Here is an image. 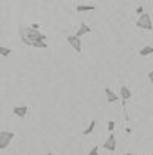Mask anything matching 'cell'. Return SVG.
<instances>
[{
  "label": "cell",
  "instance_id": "1",
  "mask_svg": "<svg viewBox=\"0 0 153 155\" xmlns=\"http://www.w3.org/2000/svg\"><path fill=\"white\" fill-rule=\"evenodd\" d=\"M19 38L24 45L27 46H31V48H37V49H46L47 43L46 38L47 37L40 33L38 30H33L31 27H19Z\"/></svg>",
  "mask_w": 153,
  "mask_h": 155
},
{
  "label": "cell",
  "instance_id": "2",
  "mask_svg": "<svg viewBox=\"0 0 153 155\" xmlns=\"http://www.w3.org/2000/svg\"><path fill=\"white\" fill-rule=\"evenodd\" d=\"M135 25H137L139 28H141V30H147V31L153 30V22H152V18H150L149 13H143V15H140V18L137 19Z\"/></svg>",
  "mask_w": 153,
  "mask_h": 155
},
{
  "label": "cell",
  "instance_id": "3",
  "mask_svg": "<svg viewBox=\"0 0 153 155\" xmlns=\"http://www.w3.org/2000/svg\"><path fill=\"white\" fill-rule=\"evenodd\" d=\"M13 136H15V133H12V131H0V149L8 148L13 139Z\"/></svg>",
  "mask_w": 153,
  "mask_h": 155
},
{
  "label": "cell",
  "instance_id": "4",
  "mask_svg": "<svg viewBox=\"0 0 153 155\" xmlns=\"http://www.w3.org/2000/svg\"><path fill=\"white\" fill-rule=\"evenodd\" d=\"M66 40H68V43L71 45V48H74V50H75L77 53L81 52V49H82L81 38H78L77 36H68L66 37Z\"/></svg>",
  "mask_w": 153,
  "mask_h": 155
},
{
  "label": "cell",
  "instance_id": "5",
  "mask_svg": "<svg viewBox=\"0 0 153 155\" xmlns=\"http://www.w3.org/2000/svg\"><path fill=\"white\" fill-rule=\"evenodd\" d=\"M105 149H107V151H110V152H113L115 149H116V139H115V134L112 133L107 139H106V142H105Z\"/></svg>",
  "mask_w": 153,
  "mask_h": 155
},
{
  "label": "cell",
  "instance_id": "6",
  "mask_svg": "<svg viewBox=\"0 0 153 155\" xmlns=\"http://www.w3.org/2000/svg\"><path fill=\"white\" fill-rule=\"evenodd\" d=\"M12 112L16 115V117H19V118H25L27 117V112H28V108L25 107H15L13 109H12Z\"/></svg>",
  "mask_w": 153,
  "mask_h": 155
},
{
  "label": "cell",
  "instance_id": "7",
  "mask_svg": "<svg viewBox=\"0 0 153 155\" xmlns=\"http://www.w3.org/2000/svg\"><path fill=\"white\" fill-rule=\"evenodd\" d=\"M105 95H106V101H107L109 104L118 102V95L113 92V90H110L109 87H106V89H105Z\"/></svg>",
  "mask_w": 153,
  "mask_h": 155
},
{
  "label": "cell",
  "instance_id": "8",
  "mask_svg": "<svg viewBox=\"0 0 153 155\" xmlns=\"http://www.w3.org/2000/svg\"><path fill=\"white\" fill-rule=\"evenodd\" d=\"M90 33H91V28H90L87 24H84V22H82V24L80 25V28H78V31H77V34H75V36L78 37V38H81L82 36L90 34Z\"/></svg>",
  "mask_w": 153,
  "mask_h": 155
},
{
  "label": "cell",
  "instance_id": "9",
  "mask_svg": "<svg viewBox=\"0 0 153 155\" xmlns=\"http://www.w3.org/2000/svg\"><path fill=\"white\" fill-rule=\"evenodd\" d=\"M119 93H121V97H122L124 104L128 101L129 97H131V90H129L127 86H121V90H119Z\"/></svg>",
  "mask_w": 153,
  "mask_h": 155
},
{
  "label": "cell",
  "instance_id": "10",
  "mask_svg": "<svg viewBox=\"0 0 153 155\" xmlns=\"http://www.w3.org/2000/svg\"><path fill=\"white\" fill-rule=\"evenodd\" d=\"M140 56H149V55H153V46H144L143 49H140Z\"/></svg>",
  "mask_w": 153,
  "mask_h": 155
},
{
  "label": "cell",
  "instance_id": "11",
  "mask_svg": "<svg viewBox=\"0 0 153 155\" xmlns=\"http://www.w3.org/2000/svg\"><path fill=\"white\" fill-rule=\"evenodd\" d=\"M88 11H94V6H88V5H78L77 6V12H88Z\"/></svg>",
  "mask_w": 153,
  "mask_h": 155
},
{
  "label": "cell",
  "instance_id": "12",
  "mask_svg": "<svg viewBox=\"0 0 153 155\" xmlns=\"http://www.w3.org/2000/svg\"><path fill=\"white\" fill-rule=\"evenodd\" d=\"M94 127H96V121H94V120H91V121H90V124H88V127L82 131V134H85V136L91 134V133H93V130H94Z\"/></svg>",
  "mask_w": 153,
  "mask_h": 155
},
{
  "label": "cell",
  "instance_id": "13",
  "mask_svg": "<svg viewBox=\"0 0 153 155\" xmlns=\"http://www.w3.org/2000/svg\"><path fill=\"white\" fill-rule=\"evenodd\" d=\"M12 53V50L9 48H6V46H0V56H9Z\"/></svg>",
  "mask_w": 153,
  "mask_h": 155
},
{
  "label": "cell",
  "instance_id": "14",
  "mask_svg": "<svg viewBox=\"0 0 153 155\" xmlns=\"http://www.w3.org/2000/svg\"><path fill=\"white\" fill-rule=\"evenodd\" d=\"M87 155H99V148H97V146H94L93 149H91V151H90Z\"/></svg>",
  "mask_w": 153,
  "mask_h": 155
},
{
  "label": "cell",
  "instance_id": "15",
  "mask_svg": "<svg viewBox=\"0 0 153 155\" xmlns=\"http://www.w3.org/2000/svg\"><path fill=\"white\" fill-rule=\"evenodd\" d=\"M113 129H115V121H109V124H107V130L113 131Z\"/></svg>",
  "mask_w": 153,
  "mask_h": 155
},
{
  "label": "cell",
  "instance_id": "16",
  "mask_svg": "<svg viewBox=\"0 0 153 155\" xmlns=\"http://www.w3.org/2000/svg\"><path fill=\"white\" fill-rule=\"evenodd\" d=\"M143 11H144V9H143V6H139V8H137V9H135V12H137V15H143Z\"/></svg>",
  "mask_w": 153,
  "mask_h": 155
},
{
  "label": "cell",
  "instance_id": "17",
  "mask_svg": "<svg viewBox=\"0 0 153 155\" xmlns=\"http://www.w3.org/2000/svg\"><path fill=\"white\" fill-rule=\"evenodd\" d=\"M147 75H149V80H150V83L153 84V70H152V71H150V72H149Z\"/></svg>",
  "mask_w": 153,
  "mask_h": 155
},
{
  "label": "cell",
  "instance_id": "18",
  "mask_svg": "<svg viewBox=\"0 0 153 155\" xmlns=\"http://www.w3.org/2000/svg\"><path fill=\"white\" fill-rule=\"evenodd\" d=\"M30 27H31L33 30H38V28H40V25H38V24H31Z\"/></svg>",
  "mask_w": 153,
  "mask_h": 155
},
{
  "label": "cell",
  "instance_id": "19",
  "mask_svg": "<svg viewBox=\"0 0 153 155\" xmlns=\"http://www.w3.org/2000/svg\"><path fill=\"white\" fill-rule=\"evenodd\" d=\"M122 155H132L131 152H127V154H122Z\"/></svg>",
  "mask_w": 153,
  "mask_h": 155
}]
</instances>
